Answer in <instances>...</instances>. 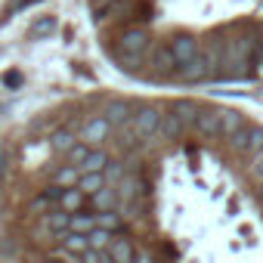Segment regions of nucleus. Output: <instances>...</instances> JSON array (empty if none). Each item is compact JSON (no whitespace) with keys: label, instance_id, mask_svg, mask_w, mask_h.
<instances>
[{"label":"nucleus","instance_id":"nucleus-1","mask_svg":"<svg viewBox=\"0 0 263 263\" xmlns=\"http://www.w3.org/2000/svg\"><path fill=\"white\" fill-rule=\"evenodd\" d=\"M161 118H164V111H161L158 105H143V108H137V115H134V134H137L140 140H149V137L161 134Z\"/></svg>","mask_w":263,"mask_h":263},{"label":"nucleus","instance_id":"nucleus-2","mask_svg":"<svg viewBox=\"0 0 263 263\" xmlns=\"http://www.w3.org/2000/svg\"><path fill=\"white\" fill-rule=\"evenodd\" d=\"M152 47V41H149V31L143 28V25H130V28H124L121 34H118V47H115V53H146Z\"/></svg>","mask_w":263,"mask_h":263},{"label":"nucleus","instance_id":"nucleus-3","mask_svg":"<svg viewBox=\"0 0 263 263\" xmlns=\"http://www.w3.org/2000/svg\"><path fill=\"white\" fill-rule=\"evenodd\" d=\"M111 121L105 118V115H96V118H90L87 124H84V130H81V140L87 143V146H93V149H99L108 137H111Z\"/></svg>","mask_w":263,"mask_h":263},{"label":"nucleus","instance_id":"nucleus-4","mask_svg":"<svg viewBox=\"0 0 263 263\" xmlns=\"http://www.w3.org/2000/svg\"><path fill=\"white\" fill-rule=\"evenodd\" d=\"M229 143L241 155H257L263 149V127H241L235 137H229Z\"/></svg>","mask_w":263,"mask_h":263},{"label":"nucleus","instance_id":"nucleus-5","mask_svg":"<svg viewBox=\"0 0 263 263\" xmlns=\"http://www.w3.org/2000/svg\"><path fill=\"white\" fill-rule=\"evenodd\" d=\"M171 53H174V59L180 62V65H186V62H192L198 53H201V41H195L192 34H177L171 44Z\"/></svg>","mask_w":263,"mask_h":263},{"label":"nucleus","instance_id":"nucleus-6","mask_svg":"<svg viewBox=\"0 0 263 263\" xmlns=\"http://www.w3.org/2000/svg\"><path fill=\"white\" fill-rule=\"evenodd\" d=\"M174 78H177V81H183V84H198V81H208V78H211V65H208V59L198 53L192 62L180 65Z\"/></svg>","mask_w":263,"mask_h":263},{"label":"nucleus","instance_id":"nucleus-7","mask_svg":"<svg viewBox=\"0 0 263 263\" xmlns=\"http://www.w3.org/2000/svg\"><path fill=\"white\" fill-rule=\"evenodd\" d=\"M177 68H180V62L174 59L171 47H155L152 50V74L155 78H174Z\"/></svg>","mask_w":263,"mask_h":263},{"label":"nucleus","instance_id":"nucleus-8","mask_svg":"<svg viewBox=\"0 0 263 263\" xmlns=\"http://www.w3.org/2000/svg\"><path fill=\"white\" fill-rule=\"evenodd\" d=\"M105 254H108L111 263H137V248H134V241H130L124 232L111 238V245H108Z\"/></svg>","mask_w":263,"mask_h":263},{"label":"nucleus","instance_id":"nucleus-9","mask_svg":"<svg viewBox=\"0 0 263 263\" xmlns=\"http://www.w3.org/2000/svg\"><path fill=\"white\" fill-rule=\"evenodd\" d=\"M192 130L195 134H201V137H220V115H217V108H198V115H195V124H192Z\"/></svg>","mask_w":263,"mask_h":263},{"label":"nucleus","instance_id":"nucleus-10","mask_svg":"<svg viewBox=\"0 0 263 263\" xmlns=\"http://www.w3.org/2000/svg\"><path fill=\"white\" fill-rule=\"evenodd\" d=\"M137 10V0H111V4H102L96 10V22L105 25L108 19H127L124 13H134Z\"/></svg>","mask_w":263,"mask_h":263},{"label":"nucleus","instance_id":"nucleus-11","mask_svg":"<svg viewBox=\"0 0 263 263\" xmlns=\"http://www.w3.org/2000/svg\"><path fill=\"white\" fill-rule=\"evenodd\" d=\"M134 105H130L127 99H111L108 105H105V118L111 121V127H124V124H130L134 121Z\"/></svg>","mask_w":263,"mask_h":263},{"label":"nucleus","instance_id":"nucleus-12","mask_svg":"<svg viewBox=\"0 0 263 263\" xmlns=\"http://www.w3.org/2000/svg\"><path fill=\"white\" fill-rule=\"evenodd\" d=\"M217 115H220V137H235L241 127H248L245 115L235 108H217Z\"/></svg>","mask_w":263,"mask_h":263},{"label":"nucleus","instance_id":"nucleus-13","mask_svg":"<svg viewBox=\"0 0 263 263\" xmlns=\"http://www.w3.org/2000/svg\"><path fill=\"white\" fill-rule=\"evenodd\" d=\"M186 124H183V118L177 115V111H164V118H161V137L164 140H183L186 137Z\"/></svg>","mask_w":263,"mask_h":263},{"label":"nucleus","instance_id":"nucleus-14","mask_svg":"<svg viewBox=\"0 0 263 263\" xmlns=\"http://www.w3.org/2000/svg\"><path fill=\"white\" fill-rule=\"evenodd\" d=\"M87 201H90V198H87L78 186H68V189H62V192H59V208H62V211H68V214H78Z\"/></svg>","mask_w":263,"mask_h":263},{"label":"nucleus","instance_id":"nucleus-15","mask_svg":"<svg viewBox=\"0 0 263 263\" xmlns=\"http://www.w3.org/2000/svg\"><path fill=\"white\" fill-rule=\"evenodd\" d=\"M90 204H93V211H115L121 204V195L115 186H102L96 195H90Z\"/></svg>","mask_w":263,"mask_h":263},{"label":"nucleus","instance_id":"nucleus-16","mask_svg":"<svg viewBox=\"0 0 263 263\" xmlns=\"http://www.w3.org/2000/svg\"><path fill=\"white\" fill-rule=\"evenodd\" d=\"M59 238H62V251H65V254L81 257L84 251H90V241H87L84 232H65V235H59Z\"/></svg>","mask_w":263,"mask_h":263},{"label":"nucleus","instance_id":"nucleus-17","mask_svg":"<svg viewBox=\"0 0 263 263\" xmlns=\"http://www.w3.org/2000/svg\"><path fill=\"white\" fill-rule=\"evenodd\" d=\"M108 167V152L105 149H93L87 155V161L81 164V174H102Z\"/></svg>","mask_w":263,"mask_h":263},{"label":"nucleus","instance_id":"nucleus-18","mask_svg":"<svg viewBox=\"0 0 263 263\" xmlns=\"http://www.w3.org/2000/svg\"><path fill=\"white\" fill-rule=\"evenodd\" d=\"M44 223H47V229H53V232L65 235V232H68V226H71V214L59 208V211H50V214L44 217Z\"/></svg>","mask_w":263,"mask_h":263},{"label":"nucleus","instance_id":"nucleus-19","mask_svg":"<svg viewBox=\"0 0 263 263\" xmlns=\"http://www.w3.org/2000/svg\"><path fill=\"white\" fill-rule=\"evenodd\" d=\"M105 186V174H81V183H78V189L90 198V195H96L99 189Z\"/></svg>","mask_w":263,"mask_h":263},{"label":"nucleus","instance_id":"nucleus-20","mask_svg":"<svg viewBox=\"0 0 263 263\" xmlns=\"http://www.w3.org/2000/svg\"><path fill=\"white\" fill-rule=\"evenodd\" d=\"M96 229V214H84V211H78V214H71V226H68V232H93Z\"/></svg>","mask_w":263,"mask_h":263},{"label":"nucleus","instance_id":"nucleus-21","mask_svg":"<svg viewBox=\"0 0 263 263\" xmlns=\"http://www.w3.org/2000/svg\"><path fill=\"white\" fill-rule=\"evenodd\" d=\"M53 183L56 186H62V189H68V186H78L81 183V167H74V164H65L56 177H53Z\"/></svg>","mask_w":263,"mask_h":263},{"label":"nucleus","instance_id":"nucleus-22","mask_svg":"<svg viewBox=\"0 0 263 263\" xmlns=\"http://www.w3.org/2000/svg\"><path fill=\"white\" fill-rule=\"evenodd\" d=\"M87 241H90V248H93V251H108V245H111V232L96 226L93 232H87Z\"/></svg>","mask_w":263,"mask_h":263},{"label":"nucleus","instance_id":"nucleus-23","mask_svg":"<svg viewBox=\"0 0 263 263\" xmlns=\"http://www.w3.org/2000/svg\"><path fill=\"white\" fill-rule=\"evenodd\" d=\"M93 152V146H87L84 140H78L71 149H68V164H74V167H81L84 161H87V155Z\"/></svg>","mask_w":263,"mask_h":263},{"label":"nucleus","instance_id":"nucleus-24","mask_svg":"<svg viewBox=\"0 0 263 263\" xmlns=\"http://www.w3.org/2000/svg\"><path fill=\"white\" fill-rule=\"evenodd\" d=\"M96 226H99V229H108V232H115V229L121 232V229H124V226H121V217H118L115 211H99V214H96Z\"/></svg>","mask_w":263,"mask_h":263},{"label":"nucleus","instance_id":"nucleus-25","mask_svg":"<svg viewBox=\"0 0 263 263\" xmlns=\"http://www.w3.org/2000/svg\"><path fill=\"white\" fill-rule=\"evenodd\" d=\"M56 28H59L56 16H44V19H37V22L31 25V34H34V37H47V34H53Z\"/></svg>","mask_w":263,"mask_h":263},{"label":"nucleus","instance_id":"nucleus-26","mask_svg":"<svg viewBox=\"0 0 263 263\" xmlns=\"http://www.w3.org/2000/svg\"><path fill=\"white\" fill-rule=\"evenodd\" d=\"M198 108H201V105H195V102H177V105H174V111L183 118V124H186V127H192V124H195Z\"/></svg>","mask_w":263,"mask_h":263},{"label":"nucleus","instance_id":"nucleus-27","mask_svg":"<svg viewBox=\"0 0 263 263\" xmlns=\"http://www.w3.org/2000/svg\"><path fill=\"white\" fill-rule=\"evenodd\" d=\"M124 171H127V167H124L121 161H108V167L102 171V174H105V183H108V186H118V183H121V180L127 177Z\"/></svg>","mask_w":263,"mask_h":263},{"label":"nucleus","instance_id":"nucleus-28","mask_svg":"<svg viewBox=\"0 0 263 263\" xmlns=\"http://www.w3.org/2000/svg\"><path fill=\"white\" fill-rule=\"evenodd\" d=\"M81 137H71L68 130H59V134H53V149H62V152H68L74 143H78Z\"/></svg>","mask_w":263,"mask_h":263},{"label":"nucleus","instance_id":"nucleus-29","mask_svg":"<svg viewBox=\"0 0 263 263\" xmlns=\"http://www.w3.org/2000/svg\"><path fill=\"white\" fill-rule=\"evenodd\" d=\"M31 4H37V0H10V4L4 7V19H10V16H16V13H22V10H28Z\"/></svg>","mask_w":263,"mask_h":263},{"label":"nucleus","instance_id":"nucleus-30","mask_svg":"<svg viewBox=\"0 0 263 263\" xmlns=\"http://www.w3.org/2000/svg\"><path fill=\"white\" fill-rule=\"evenodd\" d=\"M251 174H254L257 183H263V149L257 155H251Z\"/></svg>","mask_w":263,"mask_h":263},{"label":"nucleus","instance_id":"nucleus-31","mask_svg":"<svg viewBox=\"0 0 263 263\" xmlns=\"http://www.w3.org/2000/svg\"><path fill=\"white\" fill-rule=\"evenodd\" d=\"M105 260H108L105 251H93V248H90V251L81 254V263H105Z\"/></svg>","mask_w":263,"mask_h":263},{"label":"nucleus","instance_id":"nucleus-32","mask_svg":"<svg viewBox=\"0 0 263 263\" xmlns=\"http://www.w3.org/2000/svg\"><path fill=\"white\" fill-rule=\"evenodd\" d=\"M4 84H7V87H19V84H22V74H16V71H7V74H4Z\"/></svg>","mask_w":263,"mask_h":263},{"label":"nucleus","instance_id":"nucleus-33","mask_svg":"<svg viewBox=\"0 0 263 263\" xmlns=\"http://www.w3.org/2000/svg\"><path fill=\"white\" fill-rule=\"evenodd\" d=\"M7 158H10L7 152H0V177H4V171H7Z\"/></svg>","mask_w":263,"mask_h":263},{"label":"nucleus","instance_id":"nucleus-34","mask_svg":"<svg viewBox=\"0 0 263 263\" xmlns=\"http://www.w3.org/2000/svg\"><path fill=\"white\" fill-rule=\"evenodd\" d=\"M47 263H65V260H62L59 254H50V257H47Z\"/></svg>","mask_w":263,"mask_h":263},{"label":"nucleus","instance_id":"nucleus-35","mask_svg":"<svg viewBox=\"0 0 263 263\" xmlns=\"http://www.w3.org/2000/svg\"><path fill=\"white\" fill-rule=\"evenodd\" d=\"M257 62L263 65V44H260V50H257Z\"/></svg>","mask_w":263,"mask_h":263},{"label":"nucleus","instance_id":"nucleus-36","mask_svg":"<svg viewBox=\"0 0 263 263\" xmlns=\"http://www.w3.org/2000/svg\"><path fill=\"white\" fill-rule=\"evenodd\" d=\"M96 4H111V0H96Z\"/></svg>","mask_w":263,"mask_h":263}]
</instances>
